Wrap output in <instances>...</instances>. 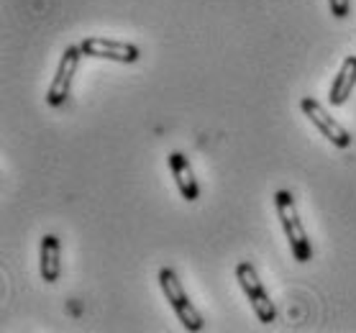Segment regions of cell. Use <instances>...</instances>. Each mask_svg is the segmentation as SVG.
Masks as SVG:
<instances>
[{"instance_id": "9", "label": "cell", "mask_w": 356, "mask_h": 333, "mask_svg": "<svg viewBox=\"0 0 356 333\" xmlns=\"http://www.w3.org/2000/svg\"><path fill=\"white\" fill-rule=\"evenodd\" d=\"M39 269L44 282L54 284L59 279V238L54 234H47L41 238Z\"/></svg>"}, {"instance_id": "5", "label": "cell", "mask_w": 356, "mask_h": 333, "mask_svg": "<svg viewBox=\"0 0 356 333\" xmlns=\"http://www.w3.org/2000/svg\"><path fill=\"white\" fill-rule=\"evenodd\" d=\"M80 47L85 57L111 59V62H121V65H134V62H138V57H141L138 47H134L129 41L106 39V36H88Z\"/></svg>"}, {"instance_id": "3", "label": "cell", "mask_w": 356, "mask_h": 333, "mask_svg": "<svg viewBox=\"0 0 356 333\" xmlns=\"http://www.w3.org/2000/svg\"><path fill=\"white\" fill-rule=\"evenodd\" d=\"M236 279L241 284L243 295L249 298L251 308H254V316L259 318V323H264V325L275 323V318H277L275 302H272V298L267 295V290H264V284H261L259 275H257V269H254L251 261H241V264L236 267Z\"/></svg>"}, {"instance_id": "1", "label": "cell", "mask_w": 356, "mask_h": 333, "mask_svg": "<svg viewBox=\"0 0 356 333\" xmlns=\"http://www.w3.org/2000/svg\"><path fill=\"white\" fill-rule=\"evenodd\" d=\"M275 211H277V216H280L284 236H287V241H290V252H292V257H295V261H300V264L310 261L313 259V246H310L308 231H305L302 220H300L298 205H295L292 193H287V190L275 193Z\"/></svg>"}, {"instance_id": "2", "label": "cell", "mask_w": 356, "mask_h": 333, "mask_svg": "<svg viewBox=\"0 0 356 333\" xmlns=\"http://www.w3.org/2000/svg\"><path fill=\"white\" fill-rule=\"evenodd\" d=\"M159 284H162V293L167 298V302L172 305V310H175V316L179 318V323L185 325V331H202L205 320H202V316L193 305V300L187 298L177 272L172 267H162L159 269Z\"/></svg>"}, {"instance_id": "6", "label": "cell", "mask_w": 356, "mask_h": 333, "mask_svg": "<svg viewBox=\"0 0 356 333\" xmlns=\"http://www.w3.org/2000/svg\"><path fill=\"white\" fill-rule=\"evenodd\" d=\"M300 106H302V113L310 118V123H313V126H316V129L321 131L328 141H331L333 147L336 149L351 147V133H348V131L343 129L336 118H331V113H328V111H325L316 98H302Z\"/></svg>"}, {"instance_id": "10", "label": "cell", "mask_w": 356, "mask_h": 333, "mask_svg": "<svg viewBox=\"0 0 356 333\" xmlns=\"http://www.w3.org/2000/svg\"><path fill=\"white\" fill-rule=\"evenodd\" d=\"M328 6H331V13L336 18H346L351 10V0H328Z\"/></svg>"}, {"instance_id": "8", "label": "cell", "mask_w": 356, "mask_h": 333, "mask_svg": "<svg viewBox=\"0 0 356 333\" xmlns=\"http://www.w3.org/2000/svg\"><path fill=\"white\" fill-rule=\"evenodd\" d=\"M354 88H356V57H346L341 62L339 74L333 77L331 92H328V103H331L333 108L343 106V103L351 98Z\"/></svg>"}, {"instance_id": "4", "label": "cell", "mask_w": 356, "mask_h": 333, "mask_svg": "<svg viewBox=\"0 0 356 333\" xmlns=\"http://www.w3.org/2000/svg\"><path fill=\"white\" fill-rule=\"evenodd\" d=\"M82 57H85V54H82L80 44H70V47L62 51L57 74H54V80H51V85H49V90H47V103L51 108L65 106L67 100H70L72 80H74V74H77V67H80Z\"/></svg>"}, {"instance_id": "7", "label": "cell", "mask_w": 356, "mask_h": 333, "mask_svg": "<svg viewBox=\"0 0 356 333\" xmlns=\"http://www.w3.org/2000/svg\"><path fill=\"white\" fill-rule=\"evenodd\" d=\"M167 164H170L172 177H175V182H177L179 195L185 197V200H190V203H195V200L200 197V185H197V177H195L190 159H187L185 154L175 152V154L167 156Z\"/></svg>"}]
</instances>
